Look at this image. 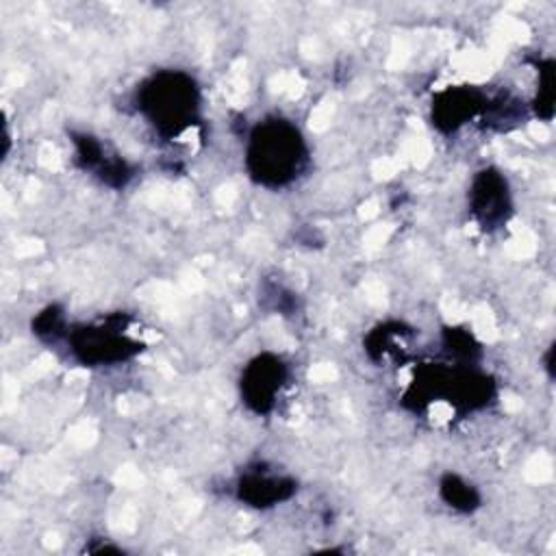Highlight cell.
Listing matches in <instances>:
<instances>
[{"label": "cell", "mask_w": 556, "mask_h": 556, "mask_svg": "<svg viewBox=\"0 0 556 556\" xmlns=\"http://www.w3.org/2000/svg\"><path fill=\"white\" fill-rule=\"evenodd\" d=\"M311 150L302 130L287 117L269 115L248 135V176L267 189H282L306 174Z\"/></svg>", "instance_id": "6da1fadb"}, {"label": "cell", "mask_w": 556, "mask_h": 556, "mask_svg": "<svg viewBox=\"0 0 556 556\" xmlns=\"http://www.w3.org/2000/svg\"><path fill=\"white\" fill-rule=\"evenodd\" d=\"M135 109L154 132L165 139H176L200 117V85L182 70H159L137 87Z\"/></svg>", "instance_id": "7a4b0ae2"}, {"label": "cell", "mask_w": 556, "mask_h": 556, "mask_svg": "<svg viewBox=\"0 0 556 556\" xmlns=\"http://www.w3.org/2000/svg\"><path fill=\"white\" fill-rule=\"evenodd\" d=\"M469 213L482 230L502 228L513 213V198L506 176L495 167L480 169L469 187Z\"/></svg>", "instance_id": "5b68a950"}, {"label": "cell", "mask_w": 556, "mask_h": 556, "mask_svg": "<svg viewBox=\"0 0 556 556\" xmlns=\"http://www.w3.org/2000/svg\"><path fill=\"white\" fill-rule=\"evenodd\" d=\"M67 321H65V315L56 308V306H48L46 311H41L37 315V319L33 321V332L43 339V341H59V339H65L67 334Z\"/></svg>", "instance_id": "30bf717a"}, {"label": "cell", "mask_w": 556, "mask_h": 556, "mask_svg": "<svg viewBox=\"0 0 556 556\" xmlns=\"http://www.w3.org/2000/svg\"><path fill=\"white\" fill-rule=\"evenodd\" d=\"M72 143H74L76 163L85 172H89L91 176L102 180L104 185L119 189L132 178L130 165L122 156L109 154L98 137H93L89 132H74Z\"/></svg>", "instance_id": "8992f818"}, {"label": "cell", "mask_w": 556, "mask_h": 556, "mask_svg": "<svg viewBox=\"0 0 556 556\" xmlns=\"http://www.w3.org/2000/svg\"><path fill=\"white\" fill-rule=\"evenodd\" d=\"M237 497L252 508H271L287 502L298 491V482L289 476L271 473L269 469H248L237 480Z\"/></svg>", "instance_id": "52a82bcc"}, {"label": "cell", "mask_w": 556, "mask_h": 556, "mask_svg": "<svg viewBox=\"0 0 556 556\" xmlns=\"http://www.w3.org/2000/svg\"><path fill=\"white\" fill-rule=\"evenodd\" d=\"M439 495L450 508L458 513H473L480 506V493L476 491V486H471L456 473H445L441 478Z\"/></svg>", "instance_id": "9c48e42d"}, {"label": "cell", "mask_w": 556, "mask_h": 556, "mask_svg": "<svg viewBox=\"0 0 556 556\" xmlns=\"http://www.w3.org/2000/svg\"><path fill=\"white\" fill-rule=\"evenodd\" d=\"M124 315H111L100 321L83 324L76 328H67L65 341L70 345L72 356L85 365H113L132 358L141 352V343L132 339L126 330Z\"/></svg>", "instance_id": "3957f363"}, {"label": "cell", "mask_w": 556, "mask_h": 556, "mask_svg": "<svg viewBox=\"0 0 556 556\" xmlns=\"http://www.w3.org/2000/svg\"><path fill=\"white\" fill-rule=\"evenodd\" d=\"M289 376V365L278 354H256L241 371V402L256 415L271 413L282 389L287 387Z\"/></svg>", "instance_id": "277c9868"}, {"label": "cell", "mask_w": 556, "mask_h": 556, "mask_svg": "<svg viewBox=\"0 0 556 556\" xmlns=\"http://www.w3.org/2000/svg\"><path fill=\"white\" fill-rule=\"evenodd\" d=\"M486 106V98L469 87H452L441 91L432 102V124L441 132H454L467 124L480 109Z\"/></svg>", "instance_id": "ba28073f"}]
</instances>
